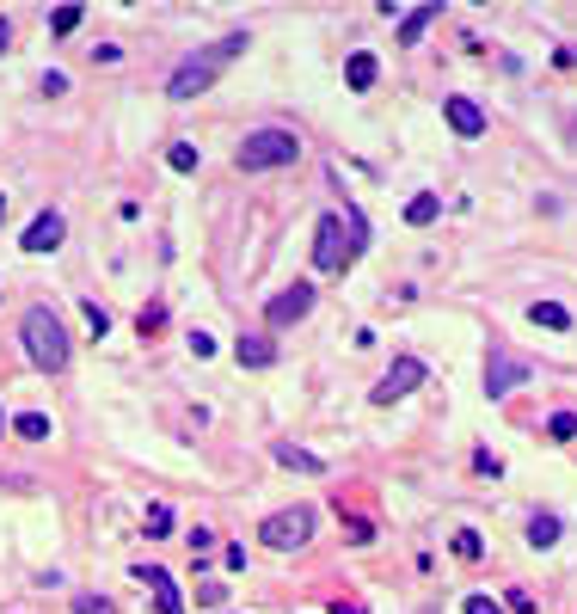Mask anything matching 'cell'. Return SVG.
I'll return each mask as SVG.
<instances>
[{
    "mask_svg": "<svg viewBox=\"0 0 577 614\" xmlns=\"http://www.w3.org/2000/svg\"><path fill=\"white\" fill-rule=\"evenodd\" d=\"M418 387H424V363H418V357H400L387 375L374 381V406H393V400H406Z\"/></svg>",
    "mask_w": 577,
    "mask_h": 614,
    "instance_id": "5",
    "label": "cell"
},
{
    "mask_svg": "<svg viewBox=\"0 0 577 614\" xmlns=\"http://www.w3.org/2000/svg\"><path fill=\"white\" fill-rule=\"evenodd\" d=\"M258 541L276 546V553H295V546L313 541V510L307 504H289V510H271L258 522Z\"/></svg>",
    "mask_w": 577,
    "mask_h": 614,
    "instance_id": "4",
    "label": "cell"
},
{
    "mask_svg": "<svg viewBox=\"0 0 577 614\" xmlns=\"http://www.w3.org/2000/svg\"><path fill=\"white\" fill-rule=\"evenodd\" d=\"M239 172H276V167H295L302 160V136L295 130H252L239 141Z\"/></svg>",
    "mask_w": 577,
    "mask_h": 614,
    "instance_id": "2",
    "label": "cell"
},
{
    "mask_svg": "<svg viewBox=\"0 0 577 614\" xmlns=\"http://www.w3.org/2000/svg\"><path fill=\"white\" fill-rule=\"evenodd\" d=\"M167 160H172V172H197V148H191V141H172Z\"/></svg>",
    "mask_w": 577,
    "mask_h": 614,
    "instance_id": "20",
    "label": "cell"
},
{
    "mask_svg": "<svg viewBox=\"0 0 577 614\" xmlns=\"http://www.w3.org/2000/svg\"><path fill=\"white\" fill-rule=\"evenodd\" d=\"M437 215H442V197H437V191H418V197L406 203V221H411V228H430Z\"/></svg>",
    "mask_w": 577,
    "mask_h": 614,
    "instance_id": "15",
    "label": "cell"
},
{
    "mask_svg": "<svg viewBox=\"0 0 577 614\" xmlns=\"http://www.w3.org/2000/svg\"><path fill=\"white\" fill-rule=\"evenodd\" d=\"M13 430H19L25 443H43V437H50V418H43V411H19V418H13Z\"/></svg>",
    "mask_w": 577,
    "mask_h": 614,
    "instance_id": "18",
    "label": "cell"
},
{
    "mask_svg": "<svg viewBox=\"0 0 577 614\" xmlns=\"http://www.w3.org/2000/svg\"><path fill=\"white\" fill-rule=\"evenodd\" d=\"M467 614H504V609H498L491 596H467Z\"/></svg>",
    "mask_w": 577,
    "mask_h": 614,
    "instance_id": "29",
    "label": "cell"
},
{
    "mask_svg": "<svg viewBox=\"0 0 577 614\" xmlns=\"http://www.w3.org/2000/svg\"><path fill=\"white\" fill-rule=\"evenodd\" d=\"M234 357H239V363H246V369H271V363H276V350H271V339H246V332H239V344H234Z\"/></svg>",
    "mask_w": 577,
    "mask_h": 614,
    "instance_id": "12",
    "label": "cell"
},
{
    "mask_svg": "<svg viewBox=\"0 0 577 614\" xmlns=\"http://www.w3.org/2000/svg\"><path fill=\"white\" fill-rule=\"evenodd\" d=\"M455 553H461V559H479V553H485V541H479L473 528H455Z\"/></svg>",
    "mask_w": 577,
    "mask_h": 614,
    "instance_id": "21",
    "label": "cell"
},
{
    "mask_svg": "<svg viewBox=\"0 0 577 614\" xmlns=\"http://www.w3.org/2000/svg\"><path fill=\"white\" fill-rule=\"evenodd\" d=\"M344 535H350V541H369L374 528H369V522H363V516H344Z\"/></svg>",
    "mask_w": 577,
    "mask_h": 614,
    "instance_id": "28",
    "label": "cell"
},
{
    "mask_svg": "<svg viewBox=\"0 0 577 614\" xmlns=\"http://www.w3.org/2000/svg\"><path fill=\"white\" fill-rule=\"evenodd\" d=\"M442 117L455 123V136H485V111H479L473 99H461V93H455V99H442Z\"/></svg>",
    "mask_w": 577,
    "mask_h": 614,
    "instance_id": "11",
    "label": "cell"
},
{
    "mask_svg": "<svg viewBox=\"0 0 577 614\" xmlns=\"http://www.w3.org/2000/svg\"><path fill=\"white\" fill-rule=\"evenodd\" d=\"M0 215H6V197H0Z\"/></svg>",
    "mask_w": 577,
    "mask_h": 614,
    "instance_id": "31",
    "label": "cell"
},
{
    "mask_svg": "<svg viewBox=\"0 0 577 614\" xmlns=\"http://www.w3.org/2000/svg\"><path fill=\"white\" fill-rule=\"evenodd\" d=\"M221 602H228L221 583H197V609H221Z\"/></svg>",
    "mask_w": 577,
    "mask_h": 614,
    "instance_id": "25",
    "label": "cell"
},
{
    "mask_svg": "<svg viewBox=\"0 0 577 614\" xmlns=\"http://www.w3.org/2000/svg\"><path fill=\"white\" fill-rule=\"evenodd\" d=\"M276 467H302V474H320L326 461H320V455H307V448H295V443H276Z\"/></svg>",
    "mask_w": 577,
    "mask_h": 614,
    "instance_id": "16",
    "label": "cell"
},
{
    "mask_svg": "<svg viewBox=\"0 0 577 614\" xmlns=\"http://www.w3.org/2000/svg\"><path fill=\"white\" fill-rule=\"evenodd\" d=\"M25 350H32V363L37 369H50V375H56V369H68V332H62V320H56V313H50V307H32V313H25Z\"/></svg>",
    "mask_w": 577,
    "mask_h": 614,
    "instance_id": "3",
    "label": "cell"
},
{
    "mask_svg": "<svg viewBox=\"0 0 577 614\" xmlns=\"http://www.w3.org/2000/svg\"><path fill=\"white\" fill-rule=\"evenodd\" d=\"M136 583L154 590V609H160V614H185V596H178L172 572H160V565H148V559H141V565H136Z\"/></svg>",
    "mask_w": 577,
    "mask_h": 614,
    "instance_id": "9",
    "label": "cell"
},
{
    "mask_svg": "<svg viewBox=\"0 0 577 614\" xmlns=\"http://www.w3.org/2000/svg\"><path fill=\"white\" fill-rule=\"evenodd\" d=\"M313 265L320 271H344L350 265V252H344V215H320V228H313Z\"/></svg>",
    "mask_w": 577,
    "mask_h": 614,
    "instance_id": "6",
    "label": "cell"
},
{
    "mask_svg": "<svg viewBox=\"0 0 577 614\" xmlns=\"http://www.w3.org/2000/svg\"><path fill=\"white\" fill-rule=\"evenodd\" d=\"M239 50H246V32H228L221 43H209V50H197V56H185V62L172 68L167 93H172L178 104H191L197 93H209V86H215V74L228 68V62H234Z\"/></svg>",
    "mask_w": 577,
    "mask_h": 614,
    "instance_id": "1",
    "label": "cell"
},
{
    "mask_svg": "<svg viewBox=\"0 0 577 614\" xmlns=\"http://www.w3.org/2000/svg\"><path fill=\"white\" fill-rule=\"evenodd\" d=\"M62 239H68V215H62V209H43V215H37L32 228H25V239H19V246L43 258V252H56Z\"/></svg>",
    "mask_w": 577,
    "mask_h": 614,
    "instance_id": "8",
    "label": "cell"
},
{
    "mask_svg": "<svg viewBox=\"0 0 577 614\" xmlns=\"http://www.w3.org/2000/svg\"><path fill=\"white\" fill-rule=\"evenodd\" d=\"M528 375H535V363H522V357H509V350H491V369H485V400H504L509 387H522Z\"/></svg>",
    "mask_w": 577,
    "mask_h": 614,
    "instance_id": "7",
    "label": "cell"
},
{
    "mask_svg": "<svg viewBox=\"0 0 577 614\" xmlns=\"http://www.w3.org/2000/svg\"><path fill=\"white\" fill-rule=\"evenodd\" d=\"M74 614H117L111 596H74Z\"/></svg>",
    "mask_w": 577,
    "mask_h": 614,
    "instance_id": "24",
    "label": "cell"
},
{
    "mask_svg": "<svg viewBox=\"0 0 577 614\" xmlns=\"http://www.w3.org/2000/svg\"><path fill=\"white\" fill-rule=\"evenodd\" d=\"M307 307H313V283L276 289L271 295V326H295V320H307Z\"/></svg>",
    "mask_w": 577,
    "mask_h": 614,
    "instance_id": "10",
    "label": "cell"
},
{
    "mask_svg": "<svg viewBox=\"0 0 577 614\" xmlns=\"http://www.w3.org/2000/svg\"><path fill=\"white\" fill-rule=\"evenodd\" d=\"M6 37H13V32H6V19H0V50H6Z\"/></svg>",
    "mask_w": 577,
    "mask_h": 614,
    "instance_id": "30",
    "label": "cell"
},
{
    "mask_svg": "<svg viewBox=\"0 0 577 614\" xmlns=\"http://www.w3.org/2000/svg\"><path fill=\"white\" fill-rule=\"evenodd\" d=\"M86 326H93V332H99V339H104V332H111V313H104L99 302H86Z\"/></svg>",
    "mask_w": 577,
    "mask_h": 614,
    "instance_id": "27",
    "label": "cell"
},
{
    "mask_svg": "<svg viewBox=\"0 0 577 614\" xmlns=\"http://www.w3.org/2000/svg\"><path fill=\"white\" fill-rule=\"evenodd\" d=\"M546 437H559V443H572V437H577V411H559V418L546 424Z\"/></svg>",
    "mask_w": 577,
    "mask_h": 614,
    "instance_id": "22",
    "label": "cell"
},
{
    "mask_svg": "<svg viewBox=\"0 0 577 614\" xmlns=\"http://www.w3.org/2000/svg\"><path fill=\"white\" fill-rule=\"evenodd\" d=\"M172 528V510L167 504H154V510H148V535H154V541H160V535H167Z\"/></svg>",
    "mask_w": 577,
    "mask_h": 614,
    "instance_id": "26",
    "label": "cell"
},
{
    "mask_svg": "<svg viewBox=\"0 0 577 614\" xmlns=\"http://www.w3.org/2000/svg\"><path fill=\"white\" fill-rule=\"evenodd\" d=\"M528 320L546 326V332H565V326H572V313H565L559 302H535V307H528Z\"/></svg>",
    "mask_w": 577,
    "mask_h": 614,
    "instance_id": "17",
    "label": "cell"
},
{
    "mask_svg": "<svg viewBox=\"0 0 577 614\" xmlns=\"http://www.w3.org/2000/svg\"><path fill=\"white\" fill-rule=\"evenodd\" d=\"M74 25H80V6H56V19H50V32H56V37H68Z\"/></svg>",
    "mask_w": 577,
    "mask_h": 614,
    "instance_id": "23",
    "label": "cell"
},
{
    "mask_svg": "<svg viewBox=\"0 0 577 614\" xmlns=\"http://www.w3.org/2000/svg\"><path fill=\"white\" fill-rule=\"evenodd\" d=\"M374 74H381V68H374V56H369V50H356V56L344 62V80H350V93H369V86H374Z\"/></svg>",
    "mask_w": 577,
    "mask_h": 614,
    "instance_id": "14",
    "label": "cell"
},
{
    "mask_svg": "<svg viewBox=\"0 0 577 614\" xmlns=\"http://www.w3.org/2000/svg\"><path fill=\"white\" fill-rule=\"evenodd\" d=\"M528 541H535V546H553V541H559V516H528Z\"/></svg>",
    "mask_w": 577,
    "mask_h": 614,
    "instance_id": "19",
    "label": "cell"
},
{
    "mask_svg": "<svg viewBox=\"0 0 577 614\" xmlns=\"http://www.w3.org/2000/svg\"><path fill=\"white\" fill-rule=\"evenodd\" d=\"M442 6H411L406 19H400V50H411V43H418V37L430 32V19H437Z\"/></svg>",
    "mask_w": 577,
    "mask_h": 614,
    "instance_id": "13",
    "label": "cell"
}]
</instances>
